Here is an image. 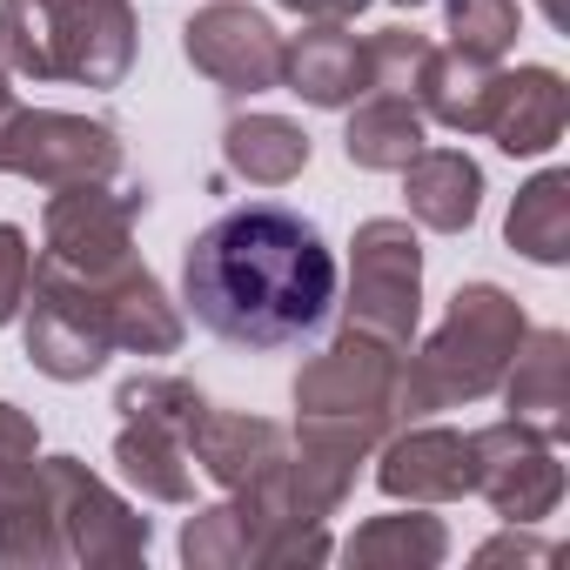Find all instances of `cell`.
Masks as SVG:
<instances>
[{"mask_svg":"<svg viewBox=\"0 0 570 570\" xmlns=\"http://www.w3.org/2000/svg\"><path fill=\"white\" fill-rule=\"evenodd\" d=\"M181 296L195 323L235 350H303L336 316L343 268L303 208L242 202L188 242Z\"/></svg>","mask_w":570,"mask_h":570,"instance_id":"cell-1","label":"cell"}]
</instances>
